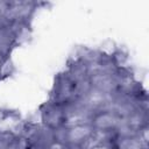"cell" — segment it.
I'll use <instances>...</instances> for the list:
<instances>
[{
    "label": "cell",
    "instance_id": "6da1fadb",
    "mask_svg": "<svg viewBox=\"0 0 149 149\" xmlns=\"http://www.w3.org/2000/svg\"><path fill=\"white\" fill-rule=\"evenodd\" d=\"M87 91L88 87L79 83L65 70L55 77L50 100L70 107L78 104Z\"/></svg>",
    "mask_w": 149,
    "mask_h": 149
},
{
    "label": "cell",
    "instance_id": "7a4b0ae2",
    "mask_svg": "<svg viewBox=\"0 0 149 149\" xmlns=\"http://www.w3.org/2000/svg\"><path fill=\"white\" fill-rule=\"evenodd\" d=\"M87 120L91 123L95 135L104 134L111 136L120 133L121 128L123 127V116L121 113L118 109L108 106L92 111Z\"/></svg>",
    "mask_w": 149,
    "mask_h": 149
},
{
    "label": "cell",
    "instance_id": "3957f363",
    "mask_svg": "<svg viewBox=\"0 0 149 149\" xmlns=\"http://www.w3.org/2000/svg\"><path fill=\"white\" fill-rule=\"evenodd\" d=\"M40 119L45 130L56 134L69 123V109L64 105L48 100L40 108Z\"/></svg>",
    "mask_w": 149,
    "mask_h": 149
},
{
    "label": "cell",
    "instance_id": "277c9868",
    "mask_svg": "<svg viewBox=\"0 0 149 149\" xmlns=\"http://www.w3.org/2000/svg\"><path fill=\"white\" fill-rule=\"evenodd\" d=\"M58 133L59 135L57 136L61 137L72 149L84 147L95 136V133L88 120H79L73 123H68Z\"/></svg>",
    "mask_w": 149,
    "mask_h": 149
},
{
    "label": "cell",
    "instance_id": "5b68a950",
    "mask_svg": "<svg viewBox=\"0 0 149 149\" xmlns=\"http://www.w3.org/2000/svg\"><path fill=\"white\" fill-rule=\"evenodd\" d=\"M43 149H72V148L69 144H66L61 137H58L56 134H51V136L47 139Z\"/></svg>",
    "mask_w": 149,
    "mask_h": 149
},
{
    "label": "cell",
    "instance_id": "8992f818",
    "mask_svg": "<svg viewBox=\"0 0 149 149\" xmlns=\"http://www.w3.org/2000/svg\"><path fill=\"white\" fill-rule=\"evenodd\" d=\"M0 27H1V22H0Z\"/></svg>",
    "mask_w": 149,
    "mask_h": 149
}]
</instances>
